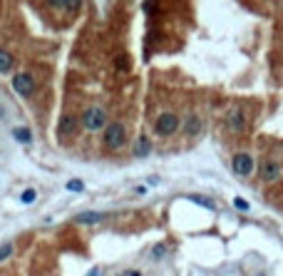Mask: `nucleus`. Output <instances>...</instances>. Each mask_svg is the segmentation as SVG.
<instances>
[{
	"label": "nucleus",
	"instance_id": "obj_1",
	"mask_svg": "<svg viewBox=\"0 0 283 276\" xmlns=\"http://www.w3.org/2000/svg\"><path fill=\"white\" fill-rule=\"evenodd\" d=\"M124 139H127L124 124H119V122L107 124V130H104V144L110 147V150H119V147L124 144Z\"/></svg>",
	"mask_w": 283,
	"mask_h": 276
},
{
	"label": "nucleus",
	"instance_id": "obj_2",
	"mask_svg": "<svg viewBox=\"0 0 283 276\" xmlns=\"http://www.w3.org/2000/svg\"><path fill=\"white\" fill-rule=\"evenodd\" d=\"M82 124L90 132H100L102 127L107 124V115L100 107H90V110H84V115H82Z\"/></svg>",
	"mask_w": 283,
	"mask_h": 276
},
{
	"label": "nucleus",
	"instance_id": "obj_3",
	"mask_svg": "<svg viewBox=\"0 0 283 276\" xmlns=\"http://www.w3.org/2000/svg\"><path fill=\"white\" fill-rule=\"evenodd\" d=\"M177 127H179V117L174 115V112H164V115H159L157 122H154V130H157V135H162V137L174 135V132H177Z\"/></svg>",
	"mask_w": 283,
	"mask_h": 276
},
{
	"label": "nucleus",
	"instance_id": "obj_4",
	"mask_svg": "<svg viewBox=\"0 0 283 276\" xmlns=\"http://www.w3.org/2000/svg\"><path fill=\"white\" fill-rule=\"evenodd\" d=\"M13 90H15L17 95H23V97H30L33 90H35V80H33V75H28V72L15 75V77H13Z\"/></svg>",
	"mask_w": 283,
	"mask_h": 276
},
{
	"label": "nucleus",
	"instance_id": "obj_5",
	"mask_svg": "<svg viewBox=\"0 0 283 276\" xmlns=\"http://www.w3.org/2000/svg\"><path fill=\"white\" fill-rule=\"evenodd\" d=\"M233 172L238 177H249L253 172V157L246 152H236L233 155Z\"/></svg>",
	"mask_w": 283,
	"mask_h": 276
},
{
	"label": "nucleus",
	"instance_id": "obj_6",
	"mask_svg": "<svg viewBox=\"0 0 283 276\" xmlns=\"http://www.w3.org/2000/svg\"><path fill=\"white\" fill-rule=\"evenodd\" d=\"M258 172H261V179H264V182H276L278 179V174H281V164H276V162H264V164H261V169H258Z\"/></svg>",
	"mask_w": 283,
	"mask_h": 276
},
{
	"label": "nucleus",
	"instance_id": "obj_7",
	"mask_svg": "<svg viewBox=\"0 0 283 276\" xmlns=\"http://www.w3.org/2000/svg\"><path fill=\"white\" fill-rule=\"evenodd\" d=\"M75 130H77L75 117H72V115H62V117H60V122H57V135L70 137V135H75Z\"/></svg>",
	"mask_w": 283,
	"mask_h": 276
},
{
	"label": "nucleus",
	"instance_id": "obj_8",
	"mask_svg": "<svg viewBox=\"0 0 283 276\" xmlns=\"http://www.w3.org/2000/svg\"><path fill=\"white\" fill-rule=\"evenodd\" d=\"M104 219V214H97V211H82V214L75 217L77 224H100Z\"/></svg>",
	"mask_w": 283,
	"mask_h": 276
},
{
	"label": "nucleus",
	"instance_id": "obj_9",
	"mask_svg": "<svg viewBox=\"0 0 283 276\" xmlns=\"http://www.w3.org/2000/svg\"><path fill=\"white\" fill-rule=\"evenodd\" d=\"M13 137H15V142H20V144H30V142H33V132L28 130V127H15V130H13Z\"/></svg>",
	"mask_w": 283,
	"mask_h": 276
},
{
	"label": "nucleus",
	"instance_id": "obj_10",
	"mask_svg": "<svg viewBox=\"0 0 283 276\" xmlns=\"http://www.w3.org/2000/svg\"><path fill=\"white\" fill-rule=\"evenodd\" d=\"M149 152H151V142H149L147 137H139L137 144H134V155H137V157H147Z\"/></svg>",
	"mask_w": 283,
	"mask_h": 276
},
{
	"label": "nucleus",
	"instance_id": "obj_11",
	"mask_svg": "<svg viewBox=\"0 0 283 276\" xmlns=\"http://www.w3.org/2000/svg\"><path fill=\"white\" fill-rule=\"evenodd\" d=\"M184 130H186V135H199V130H201V120H199L197 115H191Z\"/></svg>",
	"mask_w": 283,
	"mask_h": 276
},
{
	"label": "nucleus",
	"instance_id": "obj_12",
	"mask_svg": "<svg viewBox=\"0 0 283 276\" xmlns=\"http://www.w3.org/2000/svg\"><path fill=\"white\" fill-rule=\"evenodd\" d=\"M229 127H233V130H244V115L238 110H233L229 115Z\"/></svg>",
	"mask_w": 283,
	"mask_h": 276
},
{
	"label": "nucleus",
	"instance_id": "obj_13",
	"mask_svg": "<svg viewBox=\"0 0 283 276\" xmlns=\"http://www.w3.org/2000/svg\"><path fill=\"white\" fill-rule=\"evenodd\" d=\"M13 68V55L5 52V50H0V72H8Z\"/></svg>",
	"mask_w": 283,
	"mask_h": 276
},
{
	"label": "nucleus",
	"instance_id": "obj_14",
	"mask_svg": "<svg viewBox=\"0 0 283 276\" xmlns=\"http://www.w3.org/2000/svg\"><path fill=\"white\" fill-rule=\"evenodd\" d=\"M189 202L201 204V207H206V209H214V202H211V199H206V197H199V194H189Z\"/></svg>",
	"mask_w": 283,
	"mask_h": 276
},
{
	"label": "nucleus",
	"instance_id": "obj_15",
	"mask_svg": "<svg viewBox=\"0 0 283 276\" xmlns=\"http://www.w3.org/2000/svg\"><path fill=\"white\" fill-rule=\"evenodd\" d=\"M35 197H37L35 189H25V192L20 194V202H23V204H33V202H35Z\"/></svg>",
	"mask_w": 283,
	"mask_h": 276
},
{
	"label": "nucleus",
	"instance_id": "obj_16",
	"mask_svg": "<svg viewBox=\"0 0 283 276\" xmlns=\"http://www.w3.org/2000/svg\"><path fill=\"white\" fill-rule=\"evenodd\" d=\"M233 207H236L238 211H249V209H251V204H249L246 199H241V197H236V199H233Z\"/></svg>",
	"mask_w": 283,
	"mask_h": 276
},
{
	"label": "nucleus",
	"instance_id": "obj_17",
	"mask_svg": "<svg viewBox=\"0 0 283 276\" xmlns=\"http://www.w3.org/2000/svg\"><path fill=\"white\" fill-rule=\"evenodd\" d=\"M10 254H13V244H3L0 246V261H5Z\"/></svg>",
	"mask_w": 283,
	"mask_h": 276
},
{
	"label": "nucleus",
	"instance_id": "obj_18",
	"mask_svg": "<svg viewBox=\"0 0 283 276\" xmlns=\"http://www.w3.org/2000/svg\"><path fill=\"white\" fill-rule=\"evenodd\" d=\"M67 189H70V192H82L84 184H82L80 179H70V182H67Z\"/></svg>",
	"mask_w": 283,
	"mask_h": 276
},
{
	"label": "nucleus",
	"instance_id": "obj_19",
	"mask_svg": "<svg viewBox=\"0 0 283 276\" xmlns=\"http://www.w3.org/2000/svg\"><path fill=\"white\" fill-rule=\"evenodd\" d=\"M80 5H82V0H67V8H65V10H67V13H77Z\"/></svg>",
	"mask_w": 283,
	"mask_h": 276
},
{
	"label": "nucleus",
	"instance_id": "obj_20",
	"mask_svg": "<svg viewBox=\"0 0 283 276\" xmlns=\"http://www.w3.org/2000/svg\"><path fill=\"white\" fill-rule=\"evenodd\" d=\"M52 8H67V0H48Z\"/></svg>",
	"mask_w": 283,
	"mask_h": 276
},
{
	"label": "nucleus",
	"instance_id": "obj_21",
	"mask_svg": "<svg viewBox=\"0 0 283 276\" xmlns=\"http://www.w3.org/2000/svg\"><path fill=\"white\" fill-rule=\"evenodd\" d=\"M154 257H164V246H154Z\"/></svg>",
	"mask_w": 283,
	"mask_h": 276
},
{
	"label": "nucleus",
	"instance_id": "obj_22",
	"mask_svg": "<svg viewBox=\"0 0 283 276\" xmlns=\"http://www.w3.org/2000/svg\"><path fill=\"white\" fill-rule=\"evenodd\" d=\"M119 276H142V274H139V271H122Z\"/></svg>",
	"mask_w": 283,
	"mask_h": 276
},
{
	"label": "nucleus",
	"instance_id": "obj_23",
	"mask_svg": "<svg viewBox=\"0 0 283 276\" xmlns=\"http://www.w3.org/2000/svg\"><path fill=\"white\" fill-rule=\"evenodd\" d=\"M87 276H102V271H100V269H92V271L87 274Z\"/></svg>",
	"mask_w": 283,
	"mask_h": 276
},
{
	"label": "nucleus",
	"instance_id": "obj_24",
	"mask_svg": "<svg viewBox=\"0 0 283 276\" xmlns=\"http://www.w3.org/2000/svg\"><path fill=\"white\" fill-rule=\"evenodd\" d=\"M0 117H3V107H0Z\"/></svg>",
	"mask_w": 283,
	"mask_h": 276
}]
</instances>
